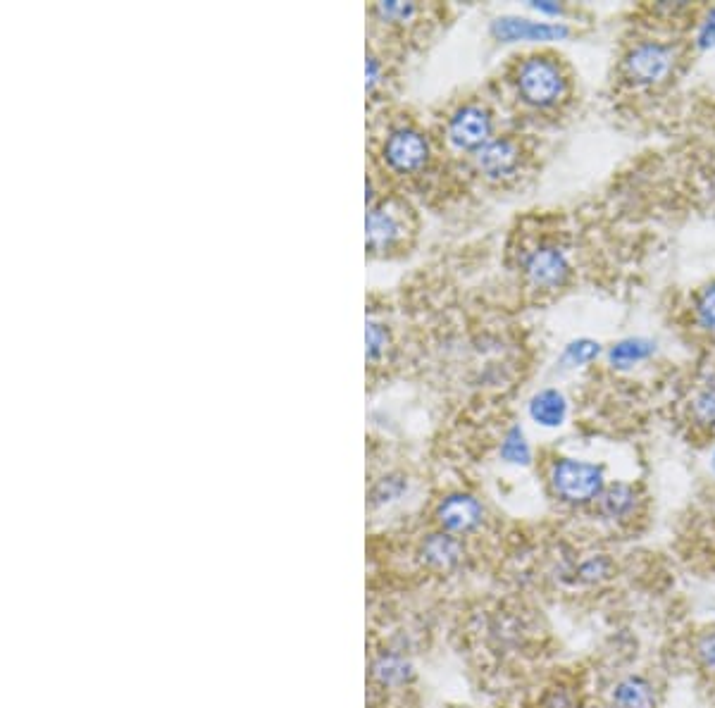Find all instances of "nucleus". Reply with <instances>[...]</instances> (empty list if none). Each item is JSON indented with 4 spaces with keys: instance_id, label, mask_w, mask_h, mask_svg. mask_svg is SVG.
I'll list each match as a JSON object with an SVG mask.
<instances>
[{
    "instance_id": "393cba45",
    "label": "nucleus",
    "mask_w": 715,
    "mask_h": 708,
    "mask_svg": "<svg viewBox=\"0 0 715 708\" xmlns=\"http://www.w3.org/2000/svg\"><path fill=\"white\" fill-rule=\"evenodd\" d=\"M608 570H611V563L606 558H592V561L582 565L580 575L584 580H601L603 575H608Z\"/></svg>"
},
{
    "instance_id": "a211bd4d",
    "label": "nucleus",
    "mask_w": 715,
    "mask_h": 708,
    "mask_svg": "<svg viewBox=\"0 0 715 708\" xmlns=\"http://www.w3.org/2000/svg\"><path fill=\"white\" fill-rule=\"evenodd\" d=\"M420 8L415 3H396V0H387V3H377L375 8H372V15L377 17L379 22L384 24H403L413 22L415 17H418Z\"/></svg>"
},
{
    "instance_id": "0eeeda50",
    "label": "nucleus",
    "mask_w": 715,
    "mask_h": 708,
    "mask_svg": "<svg viewBox=\"0 0 715 708\" xmlns=\"http://www.w3.org/2000/svg\"><path fill=\"white\" fill-rule=\"evenodd\" d=\"M522 275L532 289H561L570 277L568 256L558 246L539 244L522 256Z\"/></svg>"
},
{
    "instance_id": "6e6552de",
    "label": "nucleus",
    "mask_w": 715,
    "mask_h": 708,
    "mask_svg": "<svg viewBox=\"0 0 715 708\" xmlns=\"http://www.w3.org/2000/svg\"><path fill=\"white\" fill-rule=\"evenodd\" d=\"M475 163L489 182H508L520 172L522 148L511 136H494L482 151L475 153Z\"/></svg>"
},
{
    "instance_id": "f257e3e1",
    "label": "nucleus",
    "mask_w": 715,
    "mask_h": 708,
    "mask_svg": "<svg viewBox=\"0 0 715 708\" xmlns=\"http://www.w3.org/2000/svg\"><path fill=\"white\" fill-rule=\"evenodd\" d=\"M365 229L370 256H391L406 248L413 234V215L401 198H379L375 206L368 208Z\"/></svg>"
},
{
    "instance_id": "4be33fe9",
    "label": "nucleus",
    "mask_w": 715,
    "mask_h": 708,
    "mask_svg": "<svg viewBox=\"0 0 715 708\" xmlns=\"http://www.w3.org/2000/svg\"><path fill=\"white\" fill-rule=\"evenodd\" d=\"M599 344L592 339H580V341H572L568 344V349L563 353V363L568 365H584L589 363V360H594L599 356Z\"/></svg>"
},
{
    "instance_id": "7ed1b4c3",
    "label": "nucleus",
    "mask_w": 715,
    "mask_h": 708,
    "mask_svg": "<svg viewBox=\"0 0 715 708\" xmlns=\"http://www.w3.org/2000/svg\"><path fill=\"white\" fill-rule=\"evenodd\" d=\"M432 158V146L429 139L418 127L410 124H396L384 134L379 144V160L387 167L391 175L410 177L425 170Z\"/></svg>"
},
{
    "instance_id": "20e7f679",
    "label": "nucleus",
    "mask_w": 715,
    "mask_h": 708,
    "mask_svg": "<svg viewBox=\"0 0 715 708\" xmlns=\"http://www.w3.org/2000/svg\"><path fill=\"white\" fill-rule=\"evenodd\" d=\"M553 492L568 503H587L603 492V470L599 465L563 458L551 468Z\"/></svg>"
},
{
    "instance_id": "a878e982",
    "label": "nucleus",
    "mask_w": 715,
    "mask_h": 708,
    "mask_svg": "<svg viewBox=\"0 0 715 708\" xmlns=\"http://www.w3.org/2000/svg\"><path fill=\"white\" fill-rule=\"evenodd\" d=\"M699 48H713L715 46V10L708 12V17L701 22L699 36H696Z\"/></svg>"
},
{
    "instance_id": "f8f14e48",
    "label": "nucleus",
    "mask_w": 715,
    "mask_h": 708,
    "mask_svg": "<svg viewBox=\"0 0 715 708\" xmlns=\"http://www.w3.org/2000/svg\"><path fill=\"white\" fill-rule=\"evenodd\" d=\"M463 556V544L458 542L456 534L449 532L427 534L425 542L420 544V561L434 573H451L463 563Z\"/></svg>"
},
{
    "instance_id": "bb28decb",
    "label": "nucleus",
    "mask_w": 715,
    "mask_h": 708,
    "mask_svg": "<svg viewBox=\"0 0 715 708\" xmlns=\"http://www.w3.org/2000/svg\"><path fill=\"white\" fill-rule=\"evenodd\" d=\"M699 658L706 668H715V632L699 642Z\"/></svg>"
},
{
    "instance_id": "4468645a",
    "label": "nucleus",
    "mask_w": 715,
    "mask_h": 708,
    "mask_svg": "<svg viewBox=\"0 0 715 708\" xmlns=\"http://www.w3.org/2000/svg\"><path fill=\"white\" fill-rule=\"evenodd\" d=\"M613 701L620 708H654L656 692L644 678H625L615 685Z\"/></svg>"
},
{
    "instance_id": "c756f323",
    "label": "nucleus",
    "mask_w": 715,
    "mask_h": 708,
    "mask_svg": "<svg viewBox=\"0 0 715 708\" xmlns=\"http://www.w3.org/2000/svg\"><path fill=\"white\" fill-rule=\"evenodd\" d=\"M713 470H715V453H713Z\"/></svg>"
},
{
    "instance_id": "9d476101",
    "label": "nucleus",
    "mask_w": 715,
    "mask_h": 708,
    "mask_svg": "<svg viewBox=\"0 0 715 708\" xmlns=\"http://www.w3.org/2000/svg\"><path fill=\"white\" fill-rule=\"evenodd\" d=\"M413 678V663H410L401 651L384 649L377 651V654L370 658L368 680L372 694L399 692V689H406L410 682H413Z\"/></svg>"
},
{
    "instance_id": "f03ea898",
    "label": "nucleus",
    "mask_w": 715,
    "mask_h": 708,
    "mask_svg": "<svg viewBox=\"0 0 715 708\" xmlns=\"http://www.w3.org/2000/svg\"><path fill=\"white\" fill-rule=\"evenodd\" d=\"M515 91L530 108H553L568 93V79L556 60L546 55H530L515 70Z\"/></svg>"
},
{
    "instance_id": "c85d7f7f",
    "label": "nucleus",
    "mask_w": 715,
    "mask_h": 708,
    "mask_svg": "<svg viewBox=\"0 0 715 708\" xmlns=\"http://www.w3.org/2000/svg\"><path fill=\"white\" fill-rule=\"evenodd\" d=\"M532 8L544 12V15H561L563 12V5H556V3H532Z\"/></svg>"
},
{
    "instance_id": "b1692460",
    "label": "nucleus",
    "mask_w": 715,
    "mask_h": 708,
    "mask_svg": "<svg viewBox=\"0 0 715 708\" xmlns=\"http://www.w3.org/2000/svg\"><path fill=\"white\" fill-rule=\"evenodd\" d=\"M365 86H368V93H375L379 89V84L384 82V65L382 58H377L375 53H368V65H365Z\"/></svg>"
},
{
    "instance_id": "2eb2a0df",
    "label": "nucleus",
    "mask_w": 715,
    "mask_h": 708,
    "mask_svg": "<svg viewBox=\"0 0 715 708\" xmlns=\"http://www.w3.org/2000/svg\"><path fill=\"white\" fill-rule=\"evenodd\" d=\"M634 503H637V494H634V489L627 487V484H611V487H603V492L599 496L601 513L611 520H620L625 518V515H630Z\"/></svg>"
},
{
    "instance_id": "f3484780",
    "label": "nucleus",
    "mask_w": 715,
    "mask_h": 708,
    "mask_svg": "<svg viewBox=\"0 0 715 708\" xmlns=\"http://www.w3.org/2000/svg\"><path fill=\"white\" fill-rule=\"evenodd\" d=\"M365 344H368V349H365V356H368V363L375 368V365L382 363L384 358L389 356L391 351V332L389 327L384 325L382 320L377 318H368V329H365Z\"/></svg>"
},
{
    "instance_id": "6ab92c4d",
    "label": "nucleus",
    "mask_w": 715,
    "mask_h": 708,
    "mask_svg": "<svg viewBox=\"0 0 715 708\" xmlns=\"http://www.w3.org/2000/svg\"><path fill=\"white\" fill-rule=\"evenodd\" d=\"M501 458L503 461L515 463V465H530L532 451H530V444H527L525 434H522L520 427H511L506 437H503Z\"/></svg>"
},
{
    "instance_id": "dca6fc26",
    "label": "nucleus",
    "mask_w": 715,
    "mask_h": 708,
    "mask_svg": "<svg viewBox=\"0 0 715 708\" xmlns=\"http://www.w3.org/2000/svg\"><path fill=\"white\" fill-rule=\"evenodd\" d=\"M656 351V344L649 339H623L618 341V344L613 346L611 353H608V358H611V365L618 370H627L632 368V365L642 363L651 356V353Z\"/></svg>"
},
{
    "instance_id": "423d86ee",
    "label": "nucleus",
    "mask_w": 715,
    "mask_h": 708,
    "mask_svg": "<svg viewBox=\"0 0 715 708\" xmlns=\"http://www.w3.org/2000/svg\"><path fill=\"white\" fill-rule=\"evenodd\" d=\"M446 136L458 151H482L494 139V117L480 103H465L446 122Z\"/></svg>"
},
{
    "instance_id": "1a4fd4ad",
    "label": "nucleus",
    "mask_w": 715,
    "mask_h": 708,
    "mask_svg": "<svg viewBox=\"0 0 715 708\" xmlns=\"http://www.w3.org/2000/svg\"><path fill=\"white\" fill-rule=\"evenodd\" d=\"M434 520L441 532L449 534H470L484 523V506L472 494H449L439 501Z\"/></svg>"
},
{
    "instance_id": "412c9836",
    "label": "nucleus",
    "mask_w": 715,
    "mask_h": 708,
    "mask_svg": "<svg viewBox=\"0 0 715 708\" xmlns=\"http://www.w3.org/2000/svg\"><path fill=\"white\" fill-rule=\"evenodd\" d=\"M696 320L701 327L715 334V282L696 298Z\"/></svg>"
},
{
    "instance_id": "aec40b11",
    "label": "nucleus",
    "mask_w": 715,
    "mask_h": 708,
    "mask_svg": "<svg viewBox=\"0 0 715 708\" xmlns=\"http://www.w3.org/2000/svg\"><path fill=\"white\" fill-rule=\"evenodd\" d=\"M406 489H408V482L403 480L401 475H389V477H384V480H379L375 484V489H372L370 499H372V503H375V506H384V503L399 499V496L406 492Z\"/></svg>"
},
{
    "instance_id": "9b49d317",
    "label": "nucleus",
    "mask_w": 715,
    "mask_h": 708,
    "mask_svg": "<svg viewBox=\"0 0 715 708\" xmlns=\"http://www.w3.org/2000/svg\"><path fill=\"white\" fill-rule=\"evenodd\" d=\"M491 34L503 43L513 41H556L568 36V27L563 24H549V22H534L527 17H499L491 24Z\"/></svg>"
},
{
    "instance_id": "cd10ccee",
    "label": "nucleus",
    "mask_w": 715,
    "mask_h": 708,
    "mask_svg": "<svg viewBox=\"0 0 715 708\" xmlns=\"http://www.w3.org/2000/svg\"><path fill=\"white\" fill-rule=\"evenodd\" d=\"M544 708H575V701H572L565 692H556L544 701Z\"/></svg>"
},
{
    "instance_id": "ddd939ff",
    "label": "nucleus",
    "mask_w": 715,
    "mask_h": 708,
    "mask_svg": "<svg viewBox=\"0 0 715 708\" xmlns=\"http://www.w3.org/2000/svg\"><path fill=\"white\" fill-rule=\"evenodd\" d=\"M530 415L534 422L544 427H558L565 422V415H568V401L561 391L556 389H544L539 394H534V399L530 401Z\"/></svg>"
},
{
    "instance_id": "5701e85b",
    "label": "nucleus",
    "mask_w": 715,
    "mask_h": 708,
    "mask_svg": "<svg viewBox=\"0 0 715 708\" xmlns=\"http://www.w3.org/2000/svg\"><path fill=\"white\" fill-rule=\"evenodd\" d=\"M692 413L701 425H715V387L701 389L692 401Z\"/></svg>"
},
{
    "instance_id": "39448f33",
    "label": "nucleus",
    "mask_w": 715,
    "mask_h": 708,
    "mask_svg": "<svg viewBox=\"0 0 715 708\" xmlns=\"http://www.w3.org/2000/svg\"><path fill=\"white\" fill-rule=\"evenodd\" d=\"M675 51L668 43L644 41L637 43L623 60V72L632 84L654 86L670 77L675 67Z\"/></svg>"
}]
</instances>
